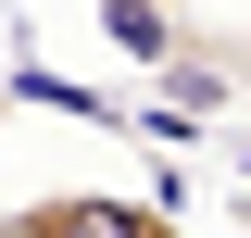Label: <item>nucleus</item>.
Returning <instances> with one entry per match:
<instances>
[{
  "label": "nucleus",
  "mask_w": 251,
  "mask_h": 238,
  "mask_svg": "<svg viewBox=\"0 0 251 238\" xmlns=\"http://www.w3.org/2000/svg\"><path fill=\"white\" fill-rule=\"evenodd\" d=\"M0 238H188V226L176 201H138V188H38L0 213Z\"/></svg>",
  "instance_id": "obj_1"
},
{
  "label": "nucleus",
  "mask_w": 251,
  "mask_h": 238,
  "mask_svg": "<svg viewBox=\"0 0 251 238\" xmlns=\"http://www.w3.org/2000/svg\"><path fill=\"white\" fill-rule=\"evenodd\" d=\"M100 38H113V63H138V75H163L188 38V0H100Z\"/></svg>",
  "instance_id": "obj_2"
},
{
  "label": "nucleus",
  "mask_w": 251,
  "mask_h": 238,
  "mask_svg": "<svg viewBox=\"0 0 251 238\" xmlns=\"http://www.w3.org/2000/svg\"><path fill=\"white\" fill-rule=\"evenodd\" d=\"M13 113H25V100H13V88H0V125H13Z\"/></svg>",
  "instance_id": "obj_3"
}]
</instances>
